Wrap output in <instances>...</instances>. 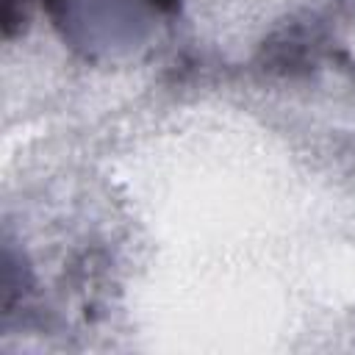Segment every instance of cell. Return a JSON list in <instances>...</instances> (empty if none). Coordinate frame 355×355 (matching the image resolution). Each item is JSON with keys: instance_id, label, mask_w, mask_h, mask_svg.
<instances>
[{"instance_id": "obj_1", "label": "cell", "mask_w": 355, "mask_h": 355, "mask_svg": "<svg viewBox=\"0 0 355 355\" xmlns=\"http://www.w3.org/2000/svg\"><path fill=\"white\" fill-rule=\"evenodd\" d=\"M150 3H153L155 8H161V11H172V8L180 3V0H150Z\"/></svg>"}]
</instances>
